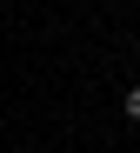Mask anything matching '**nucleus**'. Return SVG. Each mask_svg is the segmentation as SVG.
Masks as SVG:
<instances>
[{"mask_svg":"<svg viewBox=\"0 0 140 153\" xmlns=\"http://www.w3.org/2000/svg\"><path fill=\"white\" fill-rule=\"evenodd\" d=\"M120 107H127V120L140 126V87H127V100H120Z\"/></svg>","mask_w":140,"mask_h":153,"instance_id":"f257e3e1","label":"nucleus"}]
</instances>
